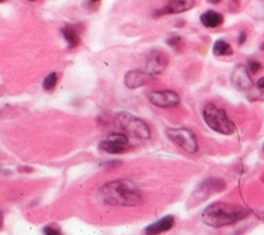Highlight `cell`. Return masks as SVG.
I'll use <instances>...</instances> for the list:
<instances>
[{
	"label": "cell",
	"instance_id": "cell-1",
	"mask_svg": "<svg viewBox=\"0 0 264 235\" xmlns=\"http://www.w3.org/2000/svg\"><path fill=\"white\" fill-rule=\"evenodd\" d=\"M99 198L101 202L111 206L134 207L142 203V192L131 180L119 179L111 180L99 190Z\"/></svg>",
	"mask_w": 264,
	"mask_h": 235
},
{
	"label": "cell",
	"instance_id": "cell-2",
	"mask_svg": "<svg viewBox=\"0 0 264 235\" xmlns=\"http://www.w3.org/2000/svg\"><path fill=\"white\" fill-rule=\"evenodd\" d=\"M248 214L249 211L245 208L223 203V202H216L214 204H210L203 211L202 218L203 222L210 227H223L244 219L245 216H248Z\"/></svg>",
	"mask_w": 264,
	"mask_h": 235
},
{
	"label": "cell",
	"instance_id": "cell-3",
	"mask_svg": "<svg viewBox=\"0 0 264 235\" xmlns=\"http://www.w3.org/2000/svg\"><path fill=\"white\" fill-rule=\"evenodd\" d=\"M203 119L211 130L223 135H231L235 133V125L229 121L224 110H221L215 104H207L203 110Z\"/></svg>",
	"mask_w": 264,
	"mask_h": 235
},
{
	"label": "cell",
	"instance_id": "cell-4",
	"mask_svg": "<svg viewBox=\"0 0 264 235\" xmlns=\"http://www.w3.org/2000/svg\"><path fill=\"white\" fill-rule=\"evenodd\" d=\"M116 122L117 125L123 129V131L128 133V135L136 138V139H148L151 135L147 123L135 115L128 114V112H120L119 115H116Z\"/></svg>",
	"mask_w": 264,
	"mask_h": 235
},
{
	"label": "cell",
	"instance_id": "cell-5",
	"mask_svg": "<svg viewBox=\"0 0 264 235\" xmlns=\"http://www.w3.org/2000/svg\"><path fill=\"white\" fill-rule=\"evenodd\" d=\"M167 137L171 139L176 146L184 150L186 153L194 154L198 151V141L195 138L194 133L186 127H172L166 131Z\"/></svg>",
	"mask_w": 264,
	"mask_h": 235
},
{
	"label": "cell",
	"instance_id": "cell-6",
	"mask_svg": "<svg viewBox=\"0 0 264 235\" xmlns=\"http://www.w3.org/2000/svg\"><path fill=\"white\" fill-rule=\"evenodd\" d=\"M150 102L155 104L156 107H162V108H168V107L178 106L180 102L179 95L175 91L163 90V91H152L148 95Z\"/></svg>",
	"mask_w": 264,
	"mask_h": 235
},
{
	"label": "cell",
	"instance_id": "cell-7",
	"mask_svg": "<svg viewBox=\"0 0 264 235\" xmlns=\"http://www.w3.org/2000/svg\"><path fill=\"white\" fill-rule=\"evenodd\" d=\"M168 64L167 55L162 51H152L147 56V62H146V72L150 75H159L162 74Z\"/></svg>",
	"mask_w": 264,
	"mask_h": 235
},
{
	"label": "cell",
	"instance_id": "cell-8",
	"mask_svg": "<svg viewBox=\"0 0 264 235\" xmlns=\"http://www.w3.org/2000/svg\"><path fill=\"white\" fill-rule=\"evenodd\" d=\"M232 83L239 90H248L252 86L248 68H245L244 66H237L232 72Z\"/></svg>",
	"mask_w": 264,
	"mask_h": 235
},
{
	"label": "cell",
	"instance_id": "cell-9",
	"mask_svg": "<svg viewBox=\"0 0 264 235\" xmlns=\"http://www.w3.org/2000/svg\"><path fill=\"white\" fill-rule=\"evenodd\" d=\"M151 76L152 75H150L148 72H143V71H129L125 74V86L128 88H138V87L144 86L146 83L150 82Z\"/></svg>",
	"mask_w": 264,
	"mask_h": 235
},
{
	"label": "cell",
	"instance_id": "cell-10",
	"mask_svg": "<svg viewBox=\"0 0 264 235\" xmlns=\"http://www.w3.org/2000/svg\"><path fill=\"white\" fill-rule=\"evenodd\" d=\"M195 0H170L167 6L160 10V15H166V14H180V12H186L194 7Z\"/></svg>",
	"mask_w": 264,
	"mask_h": 235
},
{
	"label": "cell",
	"instance_id": "cell-11",
	"mask_svg": "<svg viewBox=\"0 0 264 235\" xmlns=\"http://www.w3.org/2000/svg\"><path fill=\"white\" fill-rule=\"evenodd\" d=\"M175 223V218L171 215L164 216L160 220H156L155 223L150 224L147 228H146V232L147 234H160V232L168 231L170 228H172Z\"/></svg>",
	"mask_w": 264,
	"mask_h": 235
},
{
	"label": "cell",
	"instance_id": "cell-12",
	"mask_svg": "<svg viewBox=\"0 0 264 235\" xmlns=\"http://www.w3.org/2000/svg\"><path fill=\"white\" fill-rule=\"evenodd\" d=\"M200 22H202L204 27L216 28L223 24V22H224V18H223V15L219 14V12L207 11V12H204L202 16H200Z\"/></svg>",
	"mask_w": 264,
	"mask_h": 235
},
{
	"label": "cell",
	"instance_id": "cell-13",
	"mask_svg": "<svg viewBox=\"0 0 264 235\" xmlns=\"http://www.w3.org/2000/svg\"><path fill=\"white\" fill-rule=\"evenodd\" d=\"M127 147L128 146H121L119 143H115V142L109 141V139H105L99 145V149L101 151H104V153L108 154H123L127 151Z\"/></svg>",
	"mask_w": 264,
	"mask_h": 235
},
{
	"label": "cell",
	"instance_id": "cell-14",
	"mask_svg": "<svg viewBox=\"0 0 264 235\" xmlns=\"http://www.w3.org/2000/svg\"><path fill=\"white\" fill-rule=\"evenodd\" d=\"M62 35H63V38L66 39L67 43H68V47H71V48L78 47L79 43H80V38H79L78 32L75 31L74 28L68 27V26L63 28Z\"/></svg>",
	"mask_w": 264,
	"mask_h": 235
},
{
	"label": "cell",
	"instance_id": "cell-15",
	"mask_svg": "<svg viewBox=\"0 0 264 235\" xmlns=\"http://www.w3.org/2000/svg\"><path fill=\"white\" fill-rule=\"evenodd\" d=\"M215 55L218 56H224V55H231L232 54V47L229 46V43H227L225 40H216L212 48Z\"/></svg>",
	"mask_w": 264,
	"mask_h": 235
},
{
	"label": "cell",
	"instance_id": "cell-16",
	"mask_svg": "<svg viewBox=\"0 0 264 235\" xmlns=\"http://www.w3.org/2000/svg\"><path fill=\"white\" fill-rule=\"evenodd\" d=\"M56 82H58V75L55 72H51L44 78L43 80V88L46 91H52L56 86Z\"/></svg>",
	"mask_w": 264,
	"mask_h": 235
},
{
	"label": "cell",
	"instance_id": "cell-17",
	"mask_svg": "<svg viewBox=\"0 0 264 235\" xmlns=\"http://www.w3.org/2000/svg\"><path fill=\"white\" fill-rule=\"evenodd\" d=\"M107 139L115 142V143H119V145L121 146H128V137L124 135V134H116V133L109 134Z\"/></svg>",
	"mask_w": 264,
	"mask_h": 235
},
{
	"label": "cell",
	"instance_id": "cell-18",
	"mask_svg": "<svg viewBox=\"0 0 264 235\" xmlns=\"http://www.w3.org/2000/svg\"><path fill=\"white\" fill-rule=\"evenodd\" d=\"M247 68H248V71L251 72V74H256V72H259V71H260L261 64L259 62H256V60H251V62L248 63Z\"/></svg>",
	"mask_w": 264,
	"mask_h": 235
},
{
	"label": "cell",
	"instance_id": "cell-19",
	"mask_svg": "<svg viewBox=\"0 0 264 235\" xmlns=\"http://www.w3.org/2000/svg\"><path fill=\"white\" fill-rule=\"evenodd\" d=\"M46 234H59V230H55V228H51V227H44L43 230Z\"/></svg>",
	"mask_w": 264,
	"mask_h": 235
},
{
	"label": "cell",
	"instance_id": "cell-20",
	"mask_svg": "<svg viewBox=\"0 0 264 235\" xmlns=\"http://www.w3.org/2000/svg\"><path fill=\"white\" fill-rule=\"evenodd\" d=\"M245 38H247V35H245V32H244V31H241V32H240V38H239V44H243V43H244Z\"/></svg>",
	"mask_w": 264,
	"mask_h": 235
},
{
	"label": "cell",
	"instance_id": "cell-21",
	"mask_svg": "<svg viewBox=\"0 0 264 235\" xmlns=\"http://www.w3.org/2000/svg\"><path fill=\"white\" fill-rule=\"evenodd\" d=\"M257 87L261 88V90H264V78H260L257 80Z\"/></svg>",
	"mask_w": 264,
	"mask_h": 235
},
{
	"label": "cell",
	"instance_id": "cell-22",
	"mask_svg": "<svg viewBox=\"0 0 264 235\" xmlns=\"http://www.w3.org/2000/svg\"><path fill=\"white\" fill-rule=\"evenodd\" d=\"M208 2H210V3H214V4L220 3V0H208Z\"/></svg>",
	"mask_w": 264,
	"mask_h": 235
},
{
	"label": "cell",
	"instance_id": "cell-23",
	"mask_svg": "<svg viewBox=\"0 0 264 235\" xmlns=\"http://www.w3.org/2000/svg\"><path fill=\"white\" fill-rule=\"evenodd\" d=\"M2 224H3V215L0 214V228H2Z\"/></svg>",
	"mask_w": 264,
	"mask_h": 235
},
{
	"label": "cell",
	"instance_id": "cell-24",
	"mask_svg": "<svg viewBox=\"0 0 264 235\" xmlns=\"http://www.w3.org/2000/svg\"><path fill=\"white\" fill-rule=\"evenodd\" d=\"M4 2H6V0H0V3H4Z\"/></svg>",
	"mask_w": 264,
	"mask_h": 235
},
{
	"label": "cell",
	"instance_id": "cell-25",
	"mask_svg": "<svg viewBox=\"0 0 264 235\" xmlns=\"http://www.w3.org/2000/svg\"><path fill=\"white\" fill-rule=\"evenodd\" d=\"M91 2H99V0H91Z\"/></svg>",
	"mask_w": 264,
	"mask_h": 235
},
{
	"label": "cell",
	"instance_id": "cell-26",
	"mask_svg": "<svg viewBox=\"0 0 264 235\" xmlns=\"http://www.w3.org/2000/svg\"><path fill=\"white\" fill-rule=\"evenodd\" d=\"M261 48H263V50H264V44H263V46H261Z\"/></svg>",
	"mask_w": 264,
	"mask_h": 235
},
{
	"label": "cell",
	"instance_id": "cell-27",
	"mask_svg": "<svg viewBox=\"0 0 264 235\" xmlns=\"http://www.w3.org/2000/svg\"><path fill=\"white\" fill-rule=\"evenodd\" d=\"M31 2H35V0H31Z\"/></svg>",
	"mask_w": 264,
	"mask_h": 235
}]
</instances>
